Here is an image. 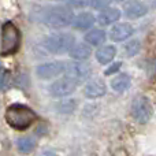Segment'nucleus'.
<instances>
[{"label": "nucleus", "mask_w": 156, "mask_h": 156, "mask_svg": "<svg viewBox=\"0 0 156 156\" xmlns=\"http://www.w3.org/2000/svg\"><path fill=\"white\" fill-rule=\"evenodd\" d=\"M4 119L11 129L23 132L36 123L37 114L27 105L21 104V103H14L7 107L4 112Z\"/></svg>", "instance_id": "f257e3e1"}, {"label": "nucleus", "mask_w": 156, "mask_h": 156, "mask_svg": "<svg viewBox=\"0 0 156 156\" xmlns=\"http://www.w3.org/2000/svg\"><path fill=\"white\" fill-rule=\"evenodd\" d=\"M40 16L41 21L47 26L52 29H63V27L71 26L76 14L73 8L69 5H51V7L43 8Z\"/></svg>", "instance_id": "f03ea898"}, {"label": "nucleus", "mask_w": 156, "mask_h": 156, "mask_svg": "<svg viewBox=\"0 0 156 156\" xmlns=\"http://www.w3.org/2000/svg\"><path fill=\"white\" fill-rule=\"evenodd\" d=\"M74 44H76L74 34L67 32H56L44 37L41 45L48 54L63 55V54H69V51L71 49V47Z\"/></svg>", "instance_id": "7ed1b4c3"}, {"label": "nucleus", "mask_w": 156, "mask_h": 156, "mask_svg": "<svg viewBox=\"0 0 156 156\" xmlns=\"http://www.w3.org/2000/svg\"><path fill=\"white\" fill-rule=\"evenodd\" d=\"M22 43V34L19 27L11 21H7L2 26V55L10 56L19 51Z\"/></svg>", "instance_id": "20e7f679"}, {"label": "nucleus", "mask_w": 156, "mask_h": 156, "mask_svg": "<svg viewBox=\"0 0 156 156\" xmlns=\"http://www.w3.org/2000/svg\"><path fill=\"white\" fill-rule=\"evenodd\" d=\"M130 112H132L133 119L137 123H140V125L148 123L151 121V118L154 116V105H152V101L149 100L148 96L140 94V96L133 99Z\"/></svg>", "instance_id": "39448f33"}, {"label": "nucleus", "mask_w": 156, "mask_h": 156, "mask_svg": "<svg viewBox=\"0 0 156 156\" xmlns=\"http://www.w3.org/2000/svg\"><path fill=\"white\" fill-rule=\"evenodd\" d=\"M77 88H78V83L76 81L63 76L58 78V80H55L48 86V93L54 99H66V97L71 96L77 90Z\"/></svg>", "instance_id": "423d86ee"}, {"label": "nucleus", "mask_w": 156, "mask_h": 156, "mask_svg": "<svg viewBox=\"0 0 156 156\" xmlns=\"http://www.w3.org/2000/svg\"><path fill=\"white\" fill-rule=\"evenodd\" d=\"M65 76L76 81L77 83L86 82L92 76V67L88 62H69L66 63Z\"/></svg>", "instance_id": "0eeeda50"}, {"label": "nucleus", "mask_w": 156, "mask_h": 156, "mask_svg": "<svg viewBox=\"0 0 156 156\" xmlns=\"http://www.w3.org/2000/svg\"><path fill=\"white\" fill-rule=\"evenodd\" d=\"M66 71V62L62 60H54V62H47L41 63L36 67V74L40 80H55V78L65 76Z\"/></svg>", "instance_id": "6e6552de"}, {"label": "nucleus", "mask_w": 156, "mask_h": 156, "mask_svg": "<svg viewBox=\"0 0 156 156\" xmlns=\"http://www.w3.org/2000/svg\"><path fill=\"white\" fill-rule=\"evenodd\" d=\"M107 94V85L101 78H93L86 81V85L83 86V96L89 100L101 99Z\"/></svg>", "instance_id": "1a4fd4ad"}, {"label": "nucleus", "mask_w": 156, "mask_h": 156, "mask_svg": "<svg viewBox=\"0 0 156 156\" xmlns=\"http://www.w3.org/2000/svg\"><path fill=\"white\" fill-rule=\"evenodd\" d=\"M134 34V27L129 22H116L115 25L111 26L110 30V40L114 43H123L129 40Z\"/></svg>", "instance_id": "9d476101"}, {"label": "nucleus", "mask_w": 156, "mask_h": 156, "mask_svg": "<svg viewBox=\"0 0 156 156\" xmlns=\"http://www.w3.org/2000/svg\"><path fill=\"white\" fill-rule=\"evenodd\" d=\"M149 8L141 0H127L123 4V14L129 19H140L148 14Z\"/></svg>", "instance_id": "9b49d317"}, {"label": "nucleus", "mask_w": 156, "mask_h": 156, "mask_svg": "<svg viewBox=\"0 0 156 156\" xmlns=\"http://www.w3.org/2000/svg\"><path fill=\"white\" fill-rule=\"evenodd\" d=\"M122 16V11L116 7H108L105 10L100 11L96 16V22L100 26H112L116 22H119Z\"/></svg>", "instance_id": "f8f14e48"}, {"label": "nucleus", "mask_w": 156, "mask_h": 156, "mask_svg": "<svg viewBox=\"0 0 156 156\" xmlns=\"http://www.w3.org/2000/svg\"><path fill=\"white\" fill-rule=\"evenodd\" d=\"M94 23H96V16L92 12H89V11H82V12L77 14L74 16L71 26L76 30H80V32H88V30H90L93 27Z\"/></svg>", "instance_id": "ddd939ff"}, {"label": "nucleus", "mask_w": 156, "mask_h": 156, "mask_svg": "<svg viewBox=\"0 0 156 156\" xmlns=\"http://www.w3.org/2000/svg\"><path fill=\"white\" fill-rule=\"evenodd\" d=\"M116 52H118V49H116V47L114 44H104V45L99 47V49L94 54V58H96V60L100 65H103V66L110 65L115 59Z\"/></svg>", "instance_id": "4468645a"}, {"label": "nucleus", "mask_w": 156, "mask_h": 156, "mask_svg": "<svg viewBox=\"0 0 156 156\" xmlns=\"http://www.w3.org/2000/svg\"><path fill=\"white\" fill-rule=\"evenodd\" d=\"M110 86L116 93H123V92L129 90L132 86V78L126 73H119L112 77V80L110 81Z\"/></svg>", "instance_id": "2eb2a0df"}, {"label": "nucleus", "mask_w": 156, "mask_h": 156, "mask_svg": "<svg viewBox=\"0 0 156 156\" xmlns=\"http://www.w3.org/2000/svg\"><path fill=\"white\" fill-rule=\"evenodd\" d=\"M92 48L86 43H76L71 49L69 51V56L74 60H80V62H85L90 58Z\"/></svg>", "instance_id": "dca6fc26"}, {"label": "nucleus", "mask_w": 156, "mask_h": 156, "mask_svg": "<svg viewBox=\"0 0 156 156\" xmlns=\"http://www.w3.org/2000/svg\"><path fill=\"white\" fill-rule=\"evenodd\" d=\"M83 40L90 47H101L107 40V33L103 29H90L85 33Z\"/></svg>", "instance_id": "f3484780"}, {"label": "nucleus", "mask_w": 156, "mask_h": 156, "mask_svg": "<svg viewBox=\"0 0 156 156\" xmlns=\"http://www.w3.org/2000/svg\"><path fill=\"white\" fill-rule=\"evenodd\" d=\"M143 44H141L140 38H130L123 44V54L127 58H134L140 54Z\"/></svg>", "instance_id": "a211bd4d"}, {"label": "nucleus", "mask_w": 156, "mask_h": 156, "mask_svg": "<svg viewBox=\"0 0 156 156\" xmlns=\"http://www.w3.org/2000/svg\"><path fill=\"white\" fill-rule=\"evenodd\" d=\"M36 145H37V141L33 137H30V136L19 137L18 141H16V147H18L21 154H30L36 148Z\"/></svg>", "instance_id": "6ab92c4d"}, {"label": "nucleus", "mask_w": 156, "mask_h": 156, "mask_svg": "<svg viewBox=\"0 0 156 156\" xmlns=\"http://www.w3.org/2000/svg\"><path fill=\"white\" fill-rule=\"evenodd\" d=\"M77 110V100L74 99H67L62 100L59 104H56V111L62 114H71Z\"/></svg>", "instance_id": "aec40b11"}, {"label": "nucleus", "mask_w": 156, "mask_h": 156, "mask_svg": "<svg viewBox=\"0 0 156 156\" xmlns=\"http://www.w3.org/2000/svg\"><path fill=\"white\" fill-rule=\"evenodd\" d=\"M111 2L112 0H90V3H89V5H90L93 10L96 11H103L105 10V8H108L111 5Z\"/></svg>", "instance_id": "412c9836"}, {"label": "nucleus", "mask_w": 156, "mask_h": 156, "mask_svg": "<svg viewBox=\"0 0 156 156\" xmlns=\"http://www.w3.org/2000/svg\"><path fill=\"white\" fill-rule=\"evenodd\" d=\"M121 67H122V62H111L110 63V66H108L107 69L104 70V76H114L115 73H119V70H121Z\"/></svg>", "instance_id": "4be33fe9"}, {"label": "nucleus", "mask_w": 156, "mask_h": 156, "mask_svg": "<svg viewBox=\"0 0 156 156\" xmlns=\"http://www.w3.org/2000/svg\"><path fill=\"white\" fill-rule=\"evenodd\" d=\"M69 7H74V8H83L88 7L90 0H67Z\"/></svg>", "instance_id": "5701e85b"}, {"label": "nucleus", "mask_w": 156, "mask_h": 156, "mask_svg": "<svg viewBox=\"0 0 156 156\" xmlns=\"http://www.w3.org/2000/svg\"><path fill=\"white\" fill-rule=\"evenodd\" d=\"M4 74H5V70L3 67V65L0 63V89L3 88V82H4Z\"/></svg>", "instance_id": "b1692460"}, {"label": "nucleus", "mask_w": 156, "mask_h": 156, "mask_svg": "<svg viewBox=\"0 0 156 156\" xmlns=\"http://www.w3.org/2000/svg\"><path fill=\"white\" fill-rule=\"evenodd\" d=\"M43 156H59L56 154V152H54V151H45L43 154Z\"/></svg>", "instance_id": "393cba45"}, {"label": "nucleus", "mask_w": 156, "mask_h": 156, "mask_svg": "<svg viewBox=\"0 0 156 156\" xmlns=\"http://www.w3.org/2000/svg\"><path fill=\"white\" fill-rule=\"evenodd\" d=\"M115 2H127V0H115Z\"/></svg>", "instance_id": "a878e982"}, {"label": "nucleus", "mask_w": 156, "mask_h": 156, "mask_svg": "<svg viewBox=\"0 0 156 156\" xmlns=\"http://www.w3.org/2000/svg\"><path fill=\"white\" fill-rule=\"evenodd\" d=\"M56 2H60V0H56Z\"/></svg>", "instance_id": "bb28decb"}]
</instances>
